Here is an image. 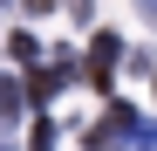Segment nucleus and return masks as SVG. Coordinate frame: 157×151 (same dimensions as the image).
I'll list each match as a JSON object with an SVG mask.
<instances>
[]
</instances>
